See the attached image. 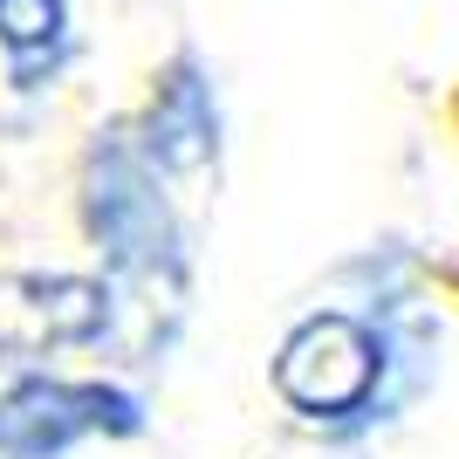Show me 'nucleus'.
<instances>
[{
  "mask_svg": "<svg viewBox=\"0 0 459 459\" xmlns=\"http://www.w3.org/2000/svg\"><path fill=\"white\" fill-rule=\"evenodd\" d=\"M0 56L21 90L56 76V62L69 56V0H0Z\"/></svg>",
  "mask_w": 459,
  "mask_h": 459,
  "instance_id": "f257e3e1",
  "label": "nucleus"
}]
</instances>
